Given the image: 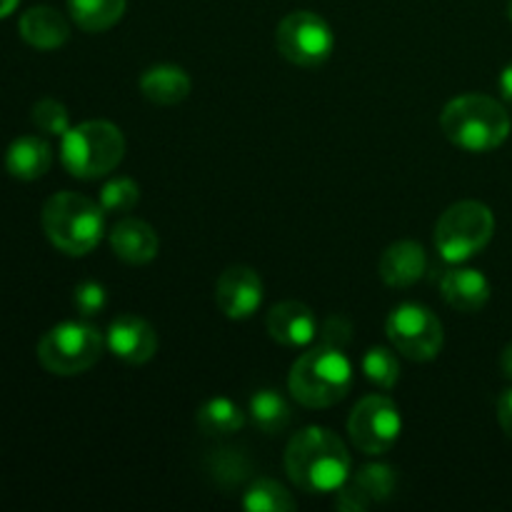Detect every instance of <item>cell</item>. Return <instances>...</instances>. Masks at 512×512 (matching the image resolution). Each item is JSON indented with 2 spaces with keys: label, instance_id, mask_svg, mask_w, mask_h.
I'll return each mask as SVG.
<instances>
[{
  "label": "cell",
  "instance_id": "1",
  "mask_svg": "<svg viewBox=\"0 0 512 512\" xmlns=\"http://www.w3.org/2000/svg\"><path fill=\"white\" fill-rule=\"evenodd\" d=\"M348 448L328 428H305L285 448V470L288 478L303 493L325 495L338 493L350 480Z\"/></svg>",
  "mask_w": 512,
  "mask_h": 512
},
{
  "label": "cell",
  "instance_id": "2",
  "mask_svg": "<svg viewBox=\"0 0 512 512\" xmlns=\"http://www.w3.org/2000/svg\"><path fill=\"white\" fill-rule=\"evenodd\" d=\"M440 128L465 153H488L508 140L510 115L495 98L468 93L445 105Z\"/></svg>",
  "mask_w": 512,
  "mask_h": 512
},
{
  "label": "cell",
  "instance_id": "3",
  "mask_svg": "<svg viewBox=\"0 0 512 512\" xmlns=\"http://www.w3.org/2000/svg\"><path fill=\"white\" fill-rule=\"evenodd\" d=\"M353 385V365L343 348L318 343L300 355L290 368L288 388L305 408H330L348 395Z\"/></svg>",
  "mask_w": 512,
  "mask_h": 512
},
{
  "label": "cell",
  "instance_id": "4",
  "mask_svg": "<svg viewBox=\"0 0 512 512\" xmlns=\"http://www.w3.org/2000/svg\"><path fill=\"white\" fill-rule=\"evenodd\" d=\"M105 210L85 195L65 193L53 195L43 205V230L50 243L65 255H88L98 248L105 230Z\"/></svg>",
  "mask_w": 512,
  "mask_h": 512
},
{
  "label": "cell",
  "instance_id": "5",
  "mask_svg": "<svg viewBox=\"0 0 512 512\" xmlns=\"http://www.w3.org/2000/svg\"><path fill=\"white\" fill-rule=\"evenodd\" d=\"M125 155V138L120 128L105 120H88L63 135L60 160L65 170L80 180H95L113 173Z\"/></svg>",
  "mask_w": 512,
  "mask_h": 512
},
{
  "label": "cell",
  "instance_id": "6",
  "mask_svg": "<svg viewBox=\"0 0 512 512\" xmlns=\"http://www.w3.org/2000/svg\"><path fill=\"white\" fill-rule=\"evenodd\" d=\"M105 345L108 343L95 325L68 320L40 338L38 360L53 375H80L98 363Z\"/></svg>",
  "mask_w": 512,
  "mask_h": 512
},
{
  "label": "cell",
  "instance_id": "7",
  "mask_svg": "<svg viewBox=\"0 0 512 512\" xmlns=\"http://www.w3.org/2000/svg\"><path fill=\"white\" fill-rule=\"evenodd\" d=\"M495 218L478 200L455 203L435 225V248L448 263H465L493 240Z\"/></svg>",
  "mask_w": 512,
  "mask_h": 512
},
{
  "label": "cell",
  "instance_id": "8",
  "mask_svg": "<svg viewBox=\"0 0 512 512\" xmlns=\"http://www.w3.org/2000/svg\"><path fill=\"white\" fill-rule=\"evenodd\" d=\"M280 55L300 68H320L335 50V35L330 25L310 10H295L280 20L275 30Z\"/></svg>",
  "mask_w": 512,
  "mask_h": 512
},
{
  "label": "cell",
  "instance_id": "9",
  "mask_svg": "<svg viewBox=\"0 0 512 512\" xmlns=\"http://www.w3.org/2000/svg\"><path fill=\"white\" fill-rule=\"evenodd\" d=\"M385 333H388L393 348L415 363H428V360L438 358V353L443 350V323L425 305H398L388 315Z\"/></svg>",
  "mask_w": 512,
  "mask_h": 512
},
{
  "label": "cell",
  "instance_id": "10",
  "mask_svg": "<svg viewBox=\"0 0 512 512\" xmlns=\"http://www.w3.org/2000/svg\"><path fill=\"white\" fill-rule=\"evenodd\" d=\"M403 418L398 405L385 395H368L355 405L348 433L355 448L365 455H383L398 443Z\"/></svg>",
  "mask_w": 512,
  "mask_h": 512
},
{
  "label": "cell",
  "instance_id": "11",
  "mask_svg": "<svg viewBox=\"0 0 512 512\" xmlns=\"http://www.w3.org/2000/svg\"><path fill=\"white\" fill-rule=\"evenodd\" d=\"M215 303L225 318H250L263 303V280L253 268L233 265L215 283Z\"/></svg>",
  "mask_w": 512,
  "mask_h": 512
},
{
  "label": "cell",
  "instance_id": "12",
  "mask_svg": "<svg viewBox=\"0 0 512 512\" xmlns=\"http://www.w3.org/2000/svg\"><path fill=\"white\" fill-rule=\"evenodd\" d=\"M108 350L128 365H143L158 353V333L138 315H118L105 335Z\"/></svg>",
  "mask_w": 512,
  "mask_h": 512
},
{
  "label": "cell",
  "instance_id": "13",
  "mask_svg": "<svg viewBox=\"0 0 512 512\" xmlns=\"http://www.w3.org/2000/svg\"><path fill=\"white\" fill-rule=\"evenodd\" d=\"M265 325H268L270 338L278 340L285 348H308L318 338V320L313 310L298 300H285L275 305Z\"/></svg>",
  "mask_w": 512,
  "mask_h": 512
},
{
  "label": "cell",
  "instance_id": "14",
  "mask_svg": "<svg viewBox=\"0 0 512 512\" xmlns=\"http://www.w3.org/2000/svg\"><path fill=\"white\" fill-rule=\"evenodd\" d=\"M110 248L123 263L145 265L158 255L160 240L155 230L145 220L123 218L113 225L108 235Z\"/></svg>",
  "mask_w": 512,
  "mask_h": 512
},
{
  "label": "cell",
  "instance_id": "15",
  "mask_svg": "<svg viewBox=\"0 0 512 512\" xmlns=\"http://www.w3.org/2000/svg\"><path fill=\"white\" fill-rule=\"evenodd\" d=\"M428 270V255L423 245L413 240H400L393 243L383 255H380L378 273L390 288H410L418 283Z\"/></svg>",
  "mask_w": 512,
  "mask_h": 512
},
{
  "label": "cell",
  "instance_id": "16",
  "mask_svg": "<svg viewBox=\"0 0 512 512\" xmlns=\"http://www.w3.org/2000/svg\"><path fill=\"white\" fill-rule=\"evenodd\" d=\"M440 293L450 308L460 313H478L490 300V283L480 270L453 268L440 280Z\"/></svg>",
  "mask_w": 512,
  "mask_h": 512
},
{
  "label": "cell",
  "instance_id": "17",
  "mask_svg": "<svg viewBox=\"0 0 512 512\" xmlns=\"http://www.w3.org/2000/svg\"><path fill=\"white\" fill-rule=\"evenodd\" d=\"M20 38L38 50H55L70 38L68 20L50 5H35L20 18Z\"/></svg>",
  "mask_w": 512,
  "mask_h": 512
},
{
  "label": "cell",
  "instance_id": "18",
  "mask_svg": "<svg viewBox=\"0 0 512 512\" xmlns=\"http://www.w3.org/2000/svg\"><path fill=\"white\" fill-rule=\"evenodd\" d=\"M53 163V150L38 135H23L5 150V170L18 180L43 178Z\"/></svg>",
  "mask_w": 512,
  "mask_h": 512
},
{
  "label": "cell",
  "instance_id": "19",
  "mask_svg": "<svg viewBox=\"0 0 512 512\" xmlns=\"http://www.w3.org/2000/svg\"><path fill=\"white\" fill-rule=\"evenodd\" d=\"M190 75L178 65H153L140 78V93L155 105H178L190 95Z\"/></svg>",
  "mask_w": 512,
  "mask_h": 512
},
{
  "label": "cell",
  "instance_id": "20",
  "mask_svg": "<svg viewBox=\"0 0 512 512\" xmlns=\"http://www.w3.org/2000/svg\"><path fill=\"white\" fill-rule=\"evenodd\" d=\"M248 413L255 428L263 430L265 435L283 433V430L290 425V418H293L288 400H285L278 390H268V388L258 390V393L250 398Z\"/></svg>",
  "mask_w": 512,
  "mask_h": 512
},
{
  "label": "cell",
  "instance_id": "21",
  "mask_svg": "<svg viewBox=\"0 0 512 512\" xmlns=\"http://www.w3.org/2000/svg\"><path fill=\"white\" fill-rule=\"evenodd\" d=\"M70 18L88 33L113 28L125 13V0H68Z\"/></svg>",
  "mask_w": 512,
  "mask_h": 512
},
{
  "label": "cell",
  "instance_id": "22",
  "mask_svg": "<svg viewBox=\"0 0 512 512\" xmlns=\"http://www.w3.org/2000/svg\"><path fill=\"white\" fill-rule=\"evenodd\" d=\"M195 420L205 435H233L243 430L245 413L230 398H210Z\"/></svg>",
  "mask_w": 512,
  "mask_h": 512
},
{
  "label": "cell",
  "instance_id": "23",
  "mask_svg": "<svg viewBox=\"0 0 512 512\" xmlns=\"http://www.w3.org/2000/svg\"><path fill=\"white\" fill-rule=\"evenodd\" d=\"M243 505L250 512H293L298 508L290 490L275 480H255L245 493Z\"/></svg>",
  "mask_w": 512,
  "mask_h": 512
},
{
  "label": "cell",
  "instance_id": "24",
  "mask_svg": "<svg viewBox=\"0 0 512 512\" xmlns=\"http://www.w3.org/2000/svg\"><path fill=\"white\" fill-rule=\"evenodd\" d=\"M363 373L370 383L390 390L400 378V363L390 348H370L363 358Z\"/></svg>",
  "mask_w": 512,
  "mask_h": 512
},
{
  "label": "cell",
  "instance_id": "25",
  "mask_svg": "<svg viewBox=\"0 0 512 512\" xmlns=\"http://www.w3.org/2000/svg\"><path fill=\"white\" fill-rule=\"evenodd\" d=\"M353 483L360 485L373 503H383V500H388L393 495L398 475H395V470L390 465H365V468L358 470Z\"/></svg>",
  "mask_w": 512,
  "mask_h": 512
},
{
  "label": "cell",
  "instance_id": "26",
  "mask_svg": "<svg viewBox=\"0 0 512 512\" xmlns=\"http://www.w3.org/2000/svg\"><path fill=\"white\" fill-rule=\"evenodd\" d=\"M140 188L130 178H113L100 190V208L105 213H130L138 205Z\"/></svg>",
  "mask_w": 512,
  "mask_h": 512
},
{
  "label": "cell",
  "instance_id": "27",
  "mask_svg": "<svg viewBox=\"0 0 512 512\" xmlns=\"http://www.w3.org/2000/svg\"><path fill=\"white\" fill-rule=\"evenodd\" d=\"M33 125L45 135H60L63 138L65 133L70 130V115L68 108L63 103L53 98H45L40 103L33 105Z\"/></svg>",
  "mask_w": 512,
  "mask_h": 512
},
{
  "label": "cell",
  "instance_id": "28",
  "mask_svg": "<svg viewBox=\"0 0 512 512\" xmlns=\"http://www.w3.org/2000/svg\"><path fill=\"white\" fill-rule=\"evenodd\" d=\"M105 303H108V293L100 283H93V280H85L75 288L73 305L83 318H93V315L103 313Z\"/></svg>",
  "mask_w": 512,
  "mask_h": 512
},
{
  "label": "cell",
  "instance_id": "29",
  "mask_svg": "<svg viewBox=\"0 0 512 512\" xmlns=\"http://www.w3.org/2000/svg\"><path fill=\"white\" fill-rule=\"evenodd\" d=\"M335 510H343V512H363V510H368L370 505H373V500L368 498V495H365V490L360 488V485H355V483H345L343 488L338 490V493H335Z\"/></svg>",
  "mask_w": 512,
  "mask_h": 512
},
{
  "label": "cell",
  "instance_id": "30",
  "mask_svg": "<svg viewBox=\"0 0 512 512\" xmlns=\"http://www.w3.org/2000/svg\"><path fill=\"white\" fill-rule=\"evenodd\" d=\"M350 333H353V328H350L348 320H345L343 315H333V318H328V323L323 325L320 343L330 345V348H345V345L350 343Z\"/></svg>",
  "mask_w": 512,
  "mask_h": 512
},
{
  "label": "cell",
  "instance_id": "31",
  "mask_svg": "<svg viewBox=\"0 0 512 512\" xmlns=\"http://www.w3.org/2000/svg\"><path fill=\"white\" fill-rule=\"evenodd\" d=\"M498 420L503 425L505 435L512 440V388L505 390L498 400Z\"/></svg>",
  "mask_w": 512,
  "mask_h": 512
},
{
  "label": "cell",
  "instance_id": "32",
  "mask_svg": "<svg viewBox=\"0 0 512 512\" xmlns=\"http://www.w3.org/2000/svg\"><path fill=\"white\" fill-rule=\"evenodd\" d=\"M498 88H500V95H503V98L508 100V103H512V63L505 65L503 73H500Z\"/></svg>",
  "mask_w": 512,
  "mask_h": 512
},
{
  "label": "cell",
  "instance_id": "33",
  "mask_svg": "<svg viewBox=\"0 0 512 512\" xmlns=\"http://www.w3.org/2000/svg\"><path fill=\"white\" fill-rule=\"evenodd\" d=\"M500 370H503L505 378L512 380V343L503 350V355H500Z\"/></svg>",
  "mask_w": 512,
  "mask_h": 512
},
{
  "label": "cell",
  "instance_id": "34",
  "mask_svg": "<svg viewBox=\"0 0 512 512\" xmlns=\"http://www.w3.org/2000/svg\"><path fill=\"white\" fill-rule=\"evenodd\" d=\"M20 0H0V18H5V15L13 13L15 8H18Z\"/></svg>",
  "mask_w": 512,
  "mask_h": 512
},
{
  "label": "cell",
  "instance_id": "35",
  "mask_svg": "<svg viewBox=\"0 0 512 512\" xmlns=\"http://www.w3.org/2000/svg\"><path fill=\"white\" fill-rule=\"evenodd\" d=\"M508 15H510V20H512V0L508 3Z\"/></svg>",
  "mask_w": 512,
  "mask_h": 512
}]
</instances>
